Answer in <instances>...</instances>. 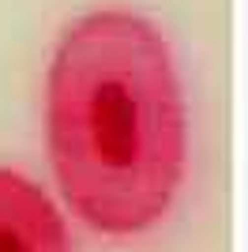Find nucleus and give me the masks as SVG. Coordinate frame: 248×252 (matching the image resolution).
<instances>
[{"instance_id":"f257e3e1","label":"nucleus","mask_w":248,"mask_h":252,"mask_svg":"<svg viewBox=\"0 0 248 252\" xmlns=\"http://www.w3.org/2000/svg\"><path fill=\"white\" fill-rule=\"evenodd\" d=\"M49 158L64 200L102 233H143L185 181L188 121L165 38L132 11H94L49 64Z\"/></svg>"},{"instance_id":"f03ea898","label":"nucleus","mask_w":248,"mask_h":252,"mask_svg":"<svg viewBox=\"0 0 248 252\" xmlns=\"http://www.w3.org/2000/svg\"><path fill=\"white\" fill-rule=\"evenodd\" d=\"M0 252H72L61 211L41 185L0 166Z\"/></svg>"}]
</instances>
